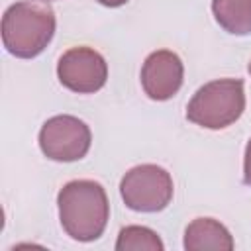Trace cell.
<instances>
[{"label":"cell","instance_id":"cell-1","mask_svg":"<svg viewBox=\"0 0 251 251\" xmlns=\"http://www.w3.org/2000/svg\"><path fill=\"white\" fill-rule=\"evenodd\" d=\"M63 229L76 241H94L102 235L110 216V204L102 184L94 180H71L59 196Z\"/></svg>","mask_w":251,"mask_h":251},{"label":"cell","instance_id":"cell-2","mask_svg":"<svg viewBox=\"0 0 251 251\" xmlns=\"http://www.w3.org/2000/svg\"><path fill=\"white\" fill-rule=\"evenodd\" d=\"M55 33V14L45 2L22 0L12 4L2 16L4 47L20 57L39 55Z\"/></svg>","mask_w":251,"mask_h":251},{"label":"cell","instance_id":"cell-3","mask_svg":"<svg viewBox=\"0 0 251 251\" xmlns=\"http://www.w3.org/2000/svg\"><path fill=\"white\" fill-rule=\"evenodd\" d=\"M245 110V90L239 78H220L196 90L186 108V118L208 129L233 124Z\"/></svg>","mask_w":251,"mask_h":251},{"label":"cell","instance_id":"cell-4","mask_svg":"<svg viewBox=\"0 0 251 251\" xmlns=\"http://www.w3.org/2000/svg\"><path fill=\"white\" fill-rule=\"evenodd\" d=\"M120 192L127 208L135 212H159L173 198V178L163 167L139 165L124 175Z\"/></svg>","mask_w":251,"mask_h":251},{"label":"cell","instance_id":"cell-5","mask_svg":"<svg viewBox=\"0 0 251 251\" xmlns=\"http://www.w3.org/2000/svg\"><path fill=\"white\" fill-rule=\"evenodd\" d=\"M39 147L53 161H78L90 149V129L75 116L49 118L39 131Z\"/></svg>","mask_w":251,"mask_h":251},{"label":"cell","instance_id":"cell-6","mask_svg":"<svg viewBox=\"0 0 251 251\" xmlns=\"http://www.w3.org/2000/svg\"><path fill=\"white\" fill-rule=\"evenodd\" d=\"M57 75L63 86L78 94L100 90L108 78L104 57L90 47H73L59 59Z\"/></svg>","mask_w":251,"mask_h":251},{"label":"cell","instance_id":"cell-7","mask_svg":"<svg viewBox=\"0 0 251 251\" xmlns=\"http://www.w3.org/2000/svg\"><path fill=\"white\" fill-rule=\"evenodd\" d=\"M184 76V67L182 61L178 59L176 53L169 49L153 51L141 69V84L145 94L151 100H169L173 98Z\"/></svg>","mask_w":251,"mask_h":251},{"label":"cell","instance_id":"cell-8","mask_svg":"<svg viewBox=\"0 0 251 251\" xmlns=\"http://www.w3.org/2000/svg\"><path fill=\"white\" fill-rule=\"evenodd\" d=\"M184 247L188 251H231L233 239L220 222L198 218L184 231Z\"/></svg>","mask_w":251,"mask_h":251},{"label":"cell","instance_id":"cell-9","mask_svg":"<svg viewBox=\"0 0 251 251\" xmlns=\"http://www.w3.org/2000/svg\"><path fill=\"white\" fill-rule=\"evenodd\" d=\"M216 22L233 35L251 33V0H212Z\"/></svg>","mask_w":251,"mask_h":251},{"label":"cell","instance_id":"cell-10","mask_svg":"<svg viewBox=\"0 0 251 251\" xmlns=\"http://www.w3.org/2000/svg\"><path fill=\"white\" fill-rule=\"evenodd\" d=\"M118 251H163V241L155 231L141 226H127L120 231L116 241Z\"/></svg>","mask_w":251,"mask_h":251},{"label":"cell","instance_id":"cell-11","mask_svg":"<svg viewBox=\"0 0 251 251\" xmlns=\"http://www.w3.org/2000/svg\"><path fill=\"white\" fill-rule=\"evenodd\" d=\"M243 180L245 184L251 186V139L247 141V147H245V159H243Z\"/></svg>","mask_w":251,"mask_h":251},{"label":"cell","instance_id":"cell-12","mask_svg":"<svg viewBox=\"0 0 251 251\" xmlns=\"http://www.w3.org/2000/svg\"><path fill=\"white\" fill-rule=\"evenodd\" d=\"M100 4H104V6H108V8H118V6H122V4H126L127 0H98Z\"/></svg>","mask_w":251,"mask_h":251},{"label":"cell","instance_id":"cell-13","mask_svg":"<svg viewBox=\"0 0 251 251\" xmlns=\"http://www.w3.org/2000/svg\"><path fill=\"white\" fill-rule=\"evenodd\" d=\"M247 69H249V75H251V63H249V67H247Z\"/></svg>","mask_w":251,"mask_h":251}]
</instances>
